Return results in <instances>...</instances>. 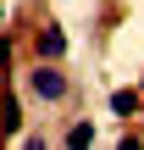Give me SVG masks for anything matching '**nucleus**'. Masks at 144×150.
<instances>
[{
  "instance_id": "f257e3e1",
  "label": "nucleus",
  "mask_w": 144,
  "mask_h": 150,
  "mask_svg": "<svg viewBox=\"0 0 144 150\" xmlns=\"http://www.w3.org/2000/svg\"><path fill=\"white\" fill-rule=\"evenodd\" d=\"M28 89H33L39 100H61V95H67V78H61L55 67H44V61H39V67L28 72Z\"/></svg>"
},
{
  "instance_id": "f03ea898",
  "label": "nucleus",
  "mask_w": 144,
  "mask_h": 150,
  "mask_svg": "<svg viewBox=\"0 0 144 150\" xmlns=\"http://www.w3.org/2000/svg\"><path fill=\"white\" fill-rule=\"evenodd\" d=\"M39 56H50V61H55V56H67V33H61L55 22H44V28H39Z\"/></svg>"
},
{
  "instance_id": "7ed1b4c3",
  "label": "nucleus",
  "mask_w": 144,
  "mask_h": 150,
  "mask_svg": "<svg viewBox=\"0 0 144 150\" xmlns=\"http://www.w3.org/2000/svg\"><path fill=\"white\" fill-rule=\"evenodd\" d=\"M139 106H144V100L133 95V89H117V95H111V111H117V117H133Z\"/></svg>"
},
{
  "instance_id": "20e7f679",
  "label": "nucleus",
  "mask_w": 144,
  "mask_h": 150,
  "mask_svg": "<svg viewBox=\"0 0 144 150\" xmlns=\"http://www.w3.org/2000/svg\"><path fill=\"white\" fill-rule=\"evenodd\" d=\"M67 145H72V150L94 145V122H72V128H67Z\"/></svg>"
},
{
  "instance_id": "39448f33",
  "label": "nucleus",
  "mask_w": 144,
  "mask_h": 150,
  "mask_svg": "<svg viewBox=\"0 0 144 150\" xmlns=\"http://www.w3.org/2000/svg\"><path fill=\"white\" fill-rule=\"evenodd\" d=\"M6 61H11V45H6V39H0V67H6Z\"/></svg>"
}]
</instances>
